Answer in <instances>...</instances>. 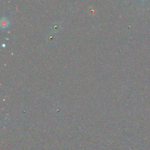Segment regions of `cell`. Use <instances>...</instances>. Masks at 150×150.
<instances>
[{
  "label": "cell",
  "instance_id": "1",
  "mask_svg": "<svg viewBox=\"0 0 150 150\" xmlns=\"http://www.w3.org/2000/svg\"><path fill=\"white\" fill-rule=\"evenodd\" d=\"M8 25H9L8 19L5 17L2 18L1 19V28L2 29H5L8 26Z\"/></svg>",
  "mask_w": 150,
  "mask_h": 150
}]
</instances>
